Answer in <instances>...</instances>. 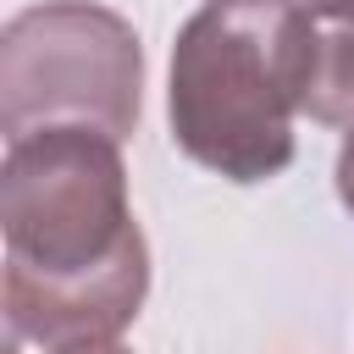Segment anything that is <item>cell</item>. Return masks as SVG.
Masks as SVG:
<instances>
[{"label":"cell","mask_w":354,"mask_h":354,"mask_svg":"<svg viewBox=\"0 0 354 354\" xmlns=\"http://www.w3.org/2000/svg\"><path fill=\"white\" fill-rule=\"evenodd\" d=\"M55 354H133V348H122L116 337H105V343H72V348H55Z\"/></svg>","instance_id":"cell-6"},{"label":"cell","mask_w":354,"mask_h":354,"mask_svg":"<svg viewBox=\"0 0 354 354\" xmlns=\"http://www.w3.org/2000/svg\"><path fill=\"white\" fill-rule=\"evenodd\" d=\"M293 6H315V0H293Z\"/></svg>","instance_id":"cell-7"},{"label":"cell","mask_w":354,"mask_h":354,"mask_svg":"<svg viewBox=\"0 0 354 354\" xmlns=\"http://www.w3.org/2000/svg\"><path fill=\"white\" fill-rule=\"evenodd\" d=\"M304 6L205 0L171 44L166 116L177 149L227 183H266L288 171L293 116H304Z\"/></svg>","instance_id":"cell-2"},{"label":"cell","mask_w":354,"mask_h":354,"mask_svg":"<svg viewBox=\"0 0 354 354\" xmlns=\"http://www.w3.org/2000/svg\"><path fill=\"white\" fill-rule=\"evenodd\" d=\"M337 199H343V210L354 216V133H348L343 149H337Z\"/></svg>","instance_id":"cell-5"},{"label":"cell","mask_w":354,"mask_h":354,"mask_svg":"<svg viewBox=\"0 0 354 354\" xmlns=\"http://www.w3.org/2000/svg\"><path fill=\"white\" fill-rule=\"evenodd\" d=\"M144 105V50L127 17L94 0H39L0 33V127H94L127 138Z\"/></svg>","instance_id":"cell-3"},{"label":"cell","mask_w":354,"mask_h":354,"mask_svg":"<svg viewBox=\"0 0 354 354\" xmlns=\"http://www.w3.org/2000/svg\"><path fill=\"white\" fill-rule=\"evenodd\" d=\"M122 138L94 127H39L6 138V326L11 343H105L144 310L149 243L127 199Z\"/></svg>","instance_id":"cell-1"},{"label":"cell","mask_w":354,"mask_h":354,"mask_svg":"<svg viewBox=\"0 0 354 354\" xmlns=\"http://www.w3.org/2000/svg\"><path fill=\"white\" fill-rule=\"evenodd\" d=\"M310 22V77L304 116L321 127H354V0L304 6Z\"/></svg>","instance_id":"cell-4"}]
</instances>
